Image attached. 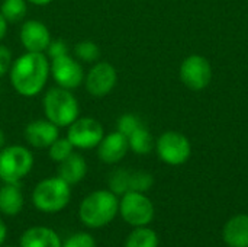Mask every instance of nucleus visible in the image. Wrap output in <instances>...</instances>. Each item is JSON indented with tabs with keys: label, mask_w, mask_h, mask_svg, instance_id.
I'll use <instances>...</instances> for the list:
<instances>
[{
	"label": "nucleus",
	"mask_w": 248,
	"mask_h": 247,
	"mask_svg": "<svg viewBox=\"0 0 248 247\" xmlns=\"http://www.w3.org/2000/svg\"><path fill=\"white\" fill-rule=\"evenodd\" d=\"M49 60L45 52L26 51L10 67L9 76L13 89L23 98L39 95L49 77Z\"/></svg>",
	"instance_id": "f257e3e1"
},
{
	"label": "nucleus",
	"mask_w": 248,
	"mask_h": 247,
	"mask_svg": "<svg viewBox=\"0 0 248 247\" xmlns=\"http://www.w3.org/2000/svg\"><path fill=\"white\" fill-rule=\"evenodd\" d=\"M119 211V201L112 191H94L89 194L78 210L83 224L92 229H100L109 224Z\"/></svg>",
	"instance_id": "f03ea898"
},
{
	"label": "nucleus",
	"mask_w": 248,
	"mask_h": 247,
	"mask_svg": "<svg viewBox=\"0 0 248 247\" xmlns=\"http://www.w3.org/2000/svg\"><path fill=\"white\" fill-rule=\"evenodd\" d=\"M42 105L45 118L55 124L58 128L71 125L80 115L76 96L71 93V90L60 86L52 87L45 93Z\"/></svg>",
	"instance_id": "7ed1b4c3"
},
{
	"label": "nucleus",
	"mask_w": 248,
	"mask_h": 247,
	"mask_svg": "<svg viewBox=\"0 0 248 247\" xmlns=\"http://www.w3.org/2000/svg\"><path fill=\"white\" fill-rule=\"evenodd\" d=\"M71 198V189L60 176L41 181L32 194L33 205L42 213H58L64 210Z\"/></svg>",
	"instance_id": "20e7f679"
},
{
	"label": "nucleus",
	"mask_w": 248,
	"mask_h": 247,
	"mask_svg": "<svg viewBox=\"0 0 248 247\" xmlns=\"http://www.w3.org/2000/svg\"><path fill=\"white\" fill-rule=\"evenodd\" d=\"M33 167V154L23 146H9L0 150V179L4 183H19Z\"/></svg>",
	"instance_id": "39448f33"
},
{
	"label": "nucleus",
	"mask_w": 248,
	"mask_h": 247,
	"mask_svg": "<svg viewBox=\"0 0 248 247\" xmlns=\"http://www.w3.org/2000/svg\"><path fill=\"white\" fill-rule=\"evenodd\" d=\"M119 213L128 224L144 227L153 221L154 205L142 192L128 191L119 202Z\"/></svg>",
	"instance_id": "423d86ee"
},
{
	"label": "nucleus",
	"mask_w": 248,
	"mask_h": 247,
	"mask_svg": "<svg viewBox=\"0 0 248 247\" xmlns=\"http://www.w3.org/2000/svg\"><path fill=\"white\" fill-rule=\"evenodd\" d=\"M105 137V130L102 124L90 116L77 118L71 125H68L67 138L74 146V148L89 150L97 147Z\"/></svg>",
	"instance_id": "0eeeda50"
},
{
	"label": "nucleus",
	"mask_w": 248,
	"mask_h": 247,
	"mask_svg": "<svg viewBox=\"0 0 248 247\" xmlns=\"http://www.w3.org/2000/svg\"><path fill=\"white\" fill-rule=\"evenodd\" d=\"M155 147L158 157L170 166H179L186 163L192 154L190 141L183 134L176 131H167L160 135Z\"/></svg>",
	"instance_id": "6e6552de"
},
{
	"label": "nucleus",
	"mask_w": 248,
	"mask_h": 247,
	"mask_svg": "<svg viewBox=\"0 0 248 247\" xmlns=\"http://www.w3.org/2000/svg\"><path fill=\"white\" fill-rule=\"evenodd\" d=\"M49 73L60 87L68 90L77 89L84 80V71L80 61L70 57V54L52 58L49 63Z\"/></svg>",
	"instance_id": "1a4fd4ad"
},
{
	"label": "nucleus",
	"mask_w": 248,
	"mask_h": 247,
	"mask_svg": "<svg viewBox=\"0 0 248 247\" xmlns=\"http://www.w3.org/2000/svg\"><path fill=\"white\" fill-rule=\"evenodd\" d=\"M118 83V73L116 68L106 61H97L89 70L87 76L84 77L86 90L93 98H103L109 95Z\"/></svg>",
	"instance_id": "9d476101"
},
{
	"label": "nucleus",
	"mask_w": 248,
	"mask_h": 247,
	"mask_svg": "<svg viewBox=\"0 0 248 247\" xmlns=\"http://www.w3.org/2000/svg\"><path fill=\"white\" fill-rule=\"evenodd\" d=\"M180 79L190 90L205 89L212 79V68L209 61L202 55H189L180 66Z\"/></svg>",
	"instance_id": "9b49d317"
},
{
	"label": "nucleus",
	"mask_w": 248,
	"mask_h": 247,
	"mask_svg": "<svg viewBox=\"0 0 248 247\" xmlns=\"http://www.w3.org/2000/svg\"><path fill=\"white\" fill-rule=\"evenodd\" d=\"M19 36L23 48L29 52H45L51 42V33L46 25L35 19L23 22Z\"/></svg>",
	"instance_id": "f8f14e48"
},
{
	"label": "nucleus",
	"mask_w": 248,
	"mask_h": 247,
	"mask_svg": "<svg viewBox=\"0 0 248 247\" xmlns=\"http://www.w3.org/2000/svg\"><path fill=\"white\" fill-rule=\"evenodd\" d=\"M60 137V130L48 119H36L26 125L25 138L35 148H48Z\"/></svg>",
	"instance_id": "ddd939ff"
},
{
	"label": "nucleus",
	"mask_w": 248,
	"mask_h": 247,
	"mask_svg": "<svg viewBox=\"0 0 248 247\" xmlns=\"http://www.w3.org/2000/svg\"><path fill=\"white\" fill-rule=\"evenodd\" d=\"M129 150L128 137L121 134L119 131L110 132L103 137V140L97 146V156L103 163L115 165L121 162Z\"/></svg>",
	"instance_id": "4468645a"
},
{
	"label": "nucleus",
	"mask_w": 248,
	"mask_h": 247,
	"mask_svg": "<svg viewBox=\"0 0 248 247\" xmlns=\"http://www.w3.org/2000/svg\"><path fill=\"white\" fill-rule=\"evenodd\" d=\"M87 173V163L78 153H71L65 160L58 163V176L70 186L81 182Z\"/></svg>",
	"instance_id": "2eb2a0df"
},
{
	"label": "nucleus",
	"mask_w": 248,
	"mask_h": 247,
	"mask_svg": "<svg viewBox=\"0 0 248 247\" xmlns=\"http://www.w3.org/2000/svg\"><path fill=\"white\" fill-rule=\"evenodd\" d=\"M224 242L230 247H248V215L232 217L224 227Z\"/></svg>",
	"instance_id": "dca6fc26"
},
{
	"label": "nucleus",
	"mask_w": 248,
	"mask_h": 247,
	"mask_svg": "<svg viewBox=\"0 0 248 247\" xmlns=\"http://www.w3.org/2000/svg\"><path fill=\"white\" fill-rule=\"evenodd\" d=\"M20 247H61V242L54 230L46 227H32L22 234Z\"/></svg>",
	"instance_id": "f3484780"
},
{
	"label": "nucleus",
	"mask_w": 248,
	"mask_h": 247,
	"mask_svg": "<svg viewBox=\"0 0 248 247\" xmlns=\"http://www.w3.org/2000/svg\"><path fill=\"white\" fill-rule=\"evenodd\" d=\"M23 208V195L17 183H6L0 189V213L4 215H17Z\"/></svg>",
	"instance_id": "a211bd4d"
},
{
	"label": "nucleus",
	"mask_w": 248,
	"mask_h": 247,
	"mask_svg": "<svg viewBox=\"0 0 248 247\" xmlns=\"http://www.w3.org/2000/svg\"><path fill=\"white\" fill-rule=\"evenodd\" d=\"M128 144L134 153L144 156V154L151 153V150L154 148V138L151 132L142 125L128 137Z\"/></svg>",
	"instance_id": "6ab92c4d"
},
{
	"label": "nucleus",
	"mask_w": 248,
	"mask_h": 247,
	"mask_svg": "<svg viewBox=\"0 0 248 247\" xmlns=\"http://www.w3.org/2000/svg\"><path fill=\"white\" fill-rule=\"evenodd\" d=\"M125 247H158V237L151 229L138 227L128 236Z\"/></svg>",
	"instance_id": "aec40b11"
},
{
	"label": "nucleus",
	"mask_w": 248,
	"mask_h": 247,
	"mask_svg": "<svg viewBox=\"0 0 248 247\" xmlns=\"http://www.w3.org/2000/svg\"><path fill=\"white\" fill-rule=\"evenodd\" d=\"M26 0H3L0 12L7 22H19L26 15Z\"/></svg>",
	"instance_id": "412c9836"
},
{
	"label": "nucleus",
	"mask_w": 248,
	"mask_h": 247,
	"mask_svg": "<svg viewBox=\"0 0 248 247\" xmlns=\"http://www.w3.org/2000/svg\"><path fill=\"white\" fill-rule=\"evenodd\" d=\"M74 55L83 63H97L100 58V48L93 41H81L74 45Z\"/></svg>",
	"instance_id": "4be33fe9"
},
{
	"label": "nucleus",
	"mask_w": 248,
	"mask_h": 247,
	"mask_svg": "<svg viewBox=\"0 0 248 247\" xmlns=\"http://www.w3.org/2000/svg\"><path fill=\"white\" fill-rule=\"evenodd\" d=\"M129 175L126 169H116L109 176V188L115 195H124L129 191Z\"/></svg>",
	"instance_id": "5701e85b"
},
{
	"label": "nucleus",
	"mask_w": 248,
	"mask_h": 247,
	"mask_svg": "<svg viewBox=\"0 0 248 247\" xmlns=\"http://www.w3.org/2000/svg\"><path fill=\"white\" fill-rule=\"evenodd\" d=\"M49 157L52 162H57V163H61L62 160H65L73 151H74V146L70 143L68 138H57L49 147Z\"/></svg>",
	"instance_id": "b1692460"
},
{
	"label": "nucleus",
	"mask_w": 248,
	"mask_h": 247,
	"mask_svg": "<svg viewBox=\"0 0 248 247\" xmlns=\"http://www.w3.org/2000/svg\"><path fill=\"white\" fill-rule=\"evenodd\" d=\"M153 183H154V178L144 170H135L131 172L129 175V191L144 194L153 186Z\"/></svg>",
	"instance_id": "393cba45"
},
{
	"label": "nucleus",
	"mask_w": 248,
	"mask_h": 247,
	"mask_svg": "<svg viewBox=\"0 0 248 247\" xmlns=\"http://www.w3.org/2000/svg\"><path fill=\"white\" fill-rule=\"evenodd\" d=\"M140 127H142L141 119L134 115V114H124L118 122H116V131H119L121 134H124L125 137H129L135 130H138Z\"/></svg>",
	"instance_id": "a878e982"
},
{
	"label": "nucleus",
	"mask_w": 248,
	"mask_h": 247,
	"mask_svg": "<svg viewBox=\"0 0 248 247\" xmlns=\"http://www.w3.org/2000/svg\"><path fill=\"white\" fill-rule=\"evenodd\" d=\"M61 247H96L94 239L87 233H77L71 237H68Z\"/></svg>",
	"instance_id": "bb28decb"
},
{
	"label": "nucleus",
	"mask_w": 248,
	"mask_h": 247,
	"mask_svg": "<svg viewBox=\"0 0 248 247\" xmlns=\"http://www.w3.org/2000/svg\"><path fill=\"white\" fill-rule=\"evenodd\" d=\"M46 57L48 58H58V57H62V55H67L68 54V47L67 44L62 41V39H57V41H51L48 48H46Z\"/></svg>",
	"instance_id": "cd10ccee"
},
{
	"label": "nucleus",
	"mask_w": 248,
	"mask_h": 247,
	"mask_svg": "<svg viewBox=\"0 0 248 247\" xmlns=\"http://www.w3.org/2000/svg\"><path fill=\"white\" fill-rule=\"evenodd\" d=\"M12 64H13V57L10 49L6 45L0 44V77L6 76L10 71Z\"/></svg>",
	"instance_id": "c85d7f7f"
},
{
	"label": "nucleus",
	"mask_w": 248,
	"mask_h": 247,
	"mask_svg": "<svg viewBox=\"0 0 248 247\" xmlns=\"http://www.w3.org/2000/svg\"><path fill=\"white\" fill-rule=\"evenodd\" d=\"M7 20L4 19V16L1 15V12H0V41L6 36V32H7Z\"/></svg>",
	"instance_id": "c756f323"
},
{
	"label": "nucleus",
	"mask_w": 248,
	"mask_h": 247,
	"mask_svg": "<svg viewBox=\"0 0 248 247\" xmlns=\"http://www.w3.org/2000/svg\"><path fill=\"white\" fill-rule=\"evenodd\" d=\"M6 236H7V229H6V224L0 220V246L4 243L6 240Z\"/></svg>",
	"instance_id": "7c9ffc66"
},
{
	"label": "nucleus",
	"mask_w": 248,
	"mask_h": 247,
	"mask_svg": "<svg viewBox=\"0 0 248 247\" xmlns=\"http://www.w3.org/2000/svg\"><path fill=\"white\" fill-rule=\"evenodd\" d=\"M26 1H29V3H32V4H35V6H46V4H49L52 0H26Z\"/></svg>",
	"instance_id": "2f4dec72"
},
{
	"label": "nucleus",
	"mask_w": 248,
	"mask_h": 247,
	"mask_svg": "<svg viewBox=\"0 0 248 247\" xmlns=\"http://www.w3.org/2000/svg\"><path fill=\"white\" fill-rule=\"evenodd\" d=\"M4 144H6V135H4V132L1 131V128H0V150L4 147Z\"/></svg>",
	"instance_id": "473e14b6"
},
{
	"label": "nucleus",
	"mask_w": 248,
	"mask_h": 247,
	"mask_svg": "<svg viewBox=\"0 0 248 247\" xmlns=\"http://www.w3.org/2000/svg\"><path fill=\"white\" fill-rule=\"evenodd\" d=\"M7 247H10V246H7Z\"/></svg>",
	"instance_id": "72a5a7b5"
}]
</instances>
